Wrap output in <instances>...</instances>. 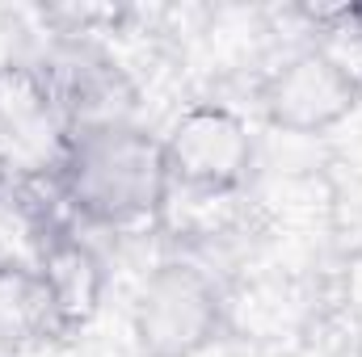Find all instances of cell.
<instances>
[{"instance_id":"6da1fadb","label":"cell","mask_w":362,"mask_h":357,"mask_svg":"<svg viewBox=\"0 0 362 357\" xmlns=\"http://www.w3.org/2000/svg\"><path fill=\"white\" fill-rule=\"evenodd\" d=\"M55 189L64 206L93 227L148 223L173 193L165 143L139 122L72 135L55 164Z\"/></svg>"},{"instance_id":"7a4b0ae2","label":"cell","mask_w":362,"mask_h":357,"mask_svg":"<svg viewBox=\"0 0 362 357\" xmlns=\"http://www.w3.org/2000/svg\"><path fill=\"white\" fill-rule=\"evenodd\" d=\"M131 328L144 357H198L223 328L219 286L189 261H165L148 273Z\"/></svg>"},{"instance_id":"3957f363","label":"cell","mask_w":362,"mask_h":357,"mask_svg":"<svg viewBox=\"0 0 362 357\" xmlns=\"http://www.w3.org/2000/svg\"><path fill=\"white\" fill-rule=\"evenodd\" d=\"M160 143L169 181L185 193H206V198L232 193L249 181L253 169V135L245 118L215 101L189 105Z\"/></svg>"},{"instance_id":"277c9868","label":"cell","mask_w":362,"mask_h":357,"mask_svg":"<svg viewBox=\"0 0 362 357\" xmlns=\"http://www.w3.org/2000/svg\"><path fill=\"white\" fill-rule=\"evenodd\" d=\"M362 105V76L337 55L312 47L291 55L262 92L266 122L286 135H320Z\"/></svg>"},{"instance_id":"5b68a950","label":"cell","mask_w":362,"mask_h":357,"mask_svg":"<svg viewBox=\"0 0 362 357\" xmlns=\"http://www.w3.org/2000/svg\"><path fill=\"white\" fill-rule=\"evenodd\" d=\"M34 269H38L47 294H51V307H55V320H59L64 337H72L76 328H85L97 315L101 294H105V269L81 236H72L64 227L42 231Z\"/></svg>"},{"instance_id":"8992f818","label":"cell","mask_w":362,"mask_h":357,"mask_svg":"<svg viewBox=\"0 0 362 357\" xmlns=\"http://www.w3.org/2000/svg\"><path fill=\"white\" fill-rule=\"evenodd\" d=\"M51 337L64 332L34 261H0V357H17Z\"/></svg>"},{"instance_id":"52a82bcc","label":"cell","mask_w":362,"mask_h":357,"mask_svg":"<svg viewBox=\"0 0 362 357\" xmlns=\"http://www.w3.org/2000/svg\"><path fill=\"white\" fill-rule=\"evenodd\" d=\"M0 189H4V173H0Z\"/></svg>"}]
</instances>
